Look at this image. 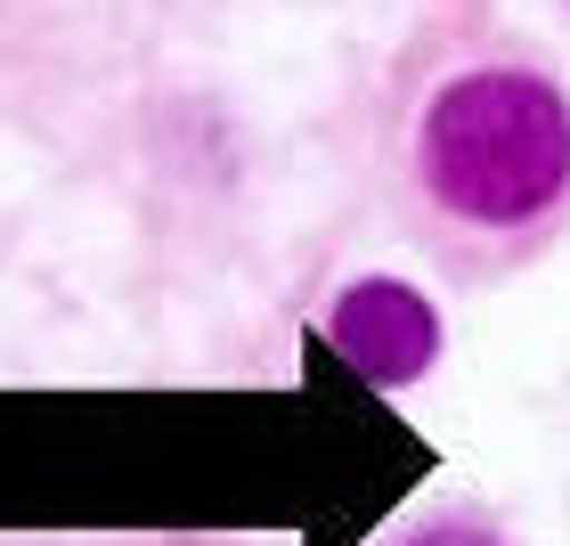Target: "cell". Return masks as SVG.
I'll return each mask as SVG.
<instances>
[{"label":"cell","mask_w":570,"mask_h":546,"mask_svg":"<svg viewBox=\"0 0 570 546\" xmlns=\"http://www.w3.org/2000/svg\"><path fill=\"white\" fill-rule=\"evenodd\" d=\"M407 546H505V538H489V530H473V523H432V530H416Z\"/></svg>","instance_id":"obj_3"},{"label":"cell","mask_w":570,"mask_h":546,"mask_svg":"<svg viewBox=\"0 0 570 546\" xmlns=\"http://www.w3.org/2000/svg\"><path fill=\"white\" fill-rule=\"evenodd\" d=\"M326 343L343 351L375 392H400V383H416L440 359V310L400 277H358V285L334 294Z\"/></svg>","instance_id":"obj_2"},{"label":"cell","mask_w":570,"mask_h":546,"mask_svg":"<svg viewBox=\"0 0 570 546\" xmlns=\"http://www.w3.org/2000/svg\"><path fill=\"white\" fill-rule=\"evenodd\" d=\"M424 188L473 228H522L570 196V107L522 66H481L432 90L416 131Z\"/></svg>","instance_id":"obj_1"}]
</instances>
